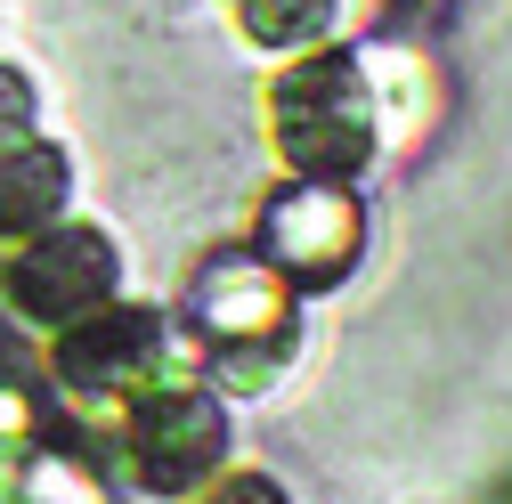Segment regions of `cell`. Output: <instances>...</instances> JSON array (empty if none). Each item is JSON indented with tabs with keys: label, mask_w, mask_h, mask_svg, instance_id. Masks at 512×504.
<instances>
[{
	"label": "cell",
	"mask_w": 512,
	"mask_h": 504,
	"mask_svg": "<svg viewBox=\"0 0 512 504\" xmlns=\"http://www.w3.org/2000/svg\"><path fill=\"white\" fill-rule=\"evenodd\" d=\"M277 139L301 171H358L366 163V82L358 66H301L277 90Z\"/></svg>",
	"instance_id": "cell-1"
},
{
	"label": "cell",
	"mask_w": 512,
	"mask_h": 504,
	"mask_svg": "<svg viewBox=\"0 0 512 504\" xmlns=\"http://www.w3.org/2000/svg\"><path fill=\"white\" fill-rule=\"evenodd\" d=\"M106 285H114V252H106V236H90V228L33 244L25 261L9 269V301H17V318H41V326H57L66 309L98 301Z\"/></svg>",
	"instance_id": "cell-2"
},
{
	"label": "cell",
	"mask_w": 512,
	"mask_h": 504,
	"mask_svg": "<svg viewBox=\"0 0 512 504\" xmlns=\"http://www.w3.org/2000/svg\"><path fill=\"white\" fill-rule=\"evenodd\" d=\"M212 456H220V415H212V399H196V391L147 399V415H139V472H147L155 488L196 480Z\"/></svg>",
	"instance_id": "cell-3"
},
{
	"label": "cell",
	"mask_w": 512,
	"mask_h": 504,
	"mask_svg": "<svg viewBox=\"0 0 512 504\" xmlns=\"http://www.w3.org/2000/svg\"><path fill=\"white\" fill-rule=\"evenodd\" d=\"M269 244L293 269H342L358 244V212L334 196V187H301V196L269 204Z\"/></svg>",
	"instance_id": "cell-4"
},
{
	"label": "cell",
	"mask_w": 512,
	"mask_h": 504,
	"mask_svg": "<svg viewBox=\"0 0 512 504\" xmlns=\"http://www.w3.org/2000/svg\"><path fill=\"white\" fill-rule=\"evenodd\" d=\"M66 204V155L41 139H0V236H25L41 220H57Z\"/></svg>",
	"instance_id": "cell-5"
},
{
	"label": "cell",
	"mask_w": 512,
	"mask_h": 504,
	"mask_svg": "<svg viewBox=\"0 0 512 504\" xmlns=\"http://www.w3.org/2000/svg\"><path fill=\"white\" fill-rule=\"evenodd\" d=\"M147 350H155L147 318H98V326H82L66 350H57V366H66L82 391H114V383H131V374H139Z\"/></svg>",
	"instance_id": "cell-6"
},
{
	"label": "cell",
	"mask_w": 512,
	"mask_h": 504,
	"mask_svg": "<svg viewBox=\"0 0 512 504\" xmlns=\"http://www.w3.org/2000/svg\"><path fill=\"white\" fill-rule=\"evenodd\" d=\"M204 318H212L220 334H261V326H277V318H285V309H277V285H269L261 269L228 261V269H212V277H204Z\"/></svg>",
	"instance_id": "cell-7"
},
{
	"label": "cell",
	"mask_w": 512,
	"mask_h": 504,
	"mask_svg": "<svg viewBox=\"0 0 512 504\" xmlns=\"http://www.w3.org/2000/svg\"><path fill=\"white\" fill-rule=\"evenodd\" d=\"M326 25H334V0H252V9H244V33L269 41V49L309 41V33H326Z\"/></svg>",
	"instance_id": "cell-8"
},
{
	"label": "cell",
	"mask_w": 512,
	"mask_h": 504,
	"mask_svg": "<svg viewBox=\"0 0 512 504\" xmlns=\"http://www.w3.org/2000/svg\"><path fill=\"white\" fill-rule=\"evenodd\" d=\"M25 122H33V90H25L17 66H0V139H17Z\"/></svg>",
	"instance_id": "cell-9"
},
{
	"label": "cell",
	"mask_w": 512,
	"mask_h": 504,
	"mask_svg": "<svg viewBox=\"0 0 512 504\" xmlns=\"http://www.w3.org/2000/svg\"><path fill=\"white\" fill-rule=\"evenodd\" d=\"M212 504H285V496H277L269 480H228V488H220Z\"/></svg>",
	"instance_id": "cell-10"
},
{
	"label": "cell",
	"mask_w": 512,
	"mask_h": 504,
	"mask_svg": "<svg viewBox=\"0 0 512 504\" xmlns=\"http://www.w3.org/2000/svg\"><path fill=\"white\" fill-rule=\"evenodd\" d=\"M0 504H17V472L9 464H0Z\"/></svg>",
	"instance_id": "cell-11"
}]
</instances>
